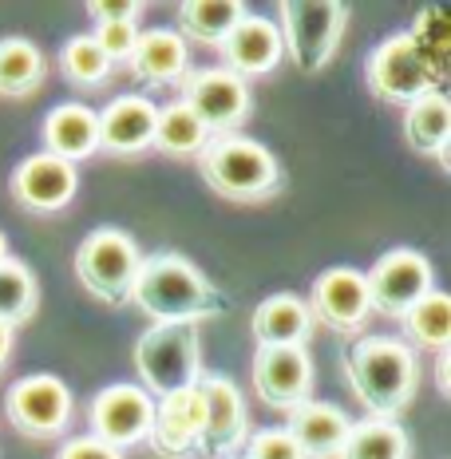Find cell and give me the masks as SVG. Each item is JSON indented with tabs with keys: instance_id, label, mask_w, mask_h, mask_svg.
Returning a JSON list of instances; mask_svg holds the SVG:
<instances>
[{
	"instance_id": "4316f807",
	"label": "cell",
	"mask_w": 451,
	"mask_h": 459,
	"mask_svg": "<svg viewBox=\"0 0 451 459\" xmlns=\"http://www.w3.org/2000/svg\"><path fill=\"white\" fill-rule=\"evenodd\" d=\"M206 143H210V131L198 123V115L190 111L182 100L159 108V115H155V139H151V147H159L162 155L186 159V155H203Z\"/></svg>"
},
{
	"instance_id": "d4e9b609",
	"label": "cell",
	"mask_w": 451,
	"mask_h": 459,
	"mask_svg": "<svg viewBox=\"0 0 451 459\" xmlns=\"http://www.w3.org/2000/svg\"><path fill=\"white\" fill-rule=\"evenodd\" d=\"M337 459H412V439L400 420H360L349 428Z\"/></svg>"
},
{
	"instance_id": "d590c367",
	"label": "cell",
	"mask_w": 451,
	"mask_h": 459,
	"mask_svg": "<svg viewBox=\"0 0 451 459\" xmlns=\"http://www.w3.org/2000/svg\"><path fill=\"white\" fill-rule=\"evenodd\" d=\"M447 368H451V352L444 349L439 352V360H436V377H439V396H447L451 385H447Z\"/></svg>"
},
{
	"instance_id": "d6a6232c",
	"label": "cell",
	"mask_w": 451,
	"mask_h": 459,
	"mask_svg": "<svg viewBox=\"0 0 451 459\" xmlns=\"http://www.w3.org/2000/svg\"><path fill=\"white\" fill-rule=\"evenodd\" d=\"M242 459H305V455L297 452V444L285 428H262V432H254L246 439Z\"/></svg>"
},
{
	"instance_id": "9a60e30c",
	"label": "cell",
	"mask_w": 451,
	"mask_h": 459,
	"mask_svg": "<svg viewBox=\"0 0 451 459\" xmlns=\"http://www.w3.org/2000/svg\"><path fill=\"white\" fill-rule=\"evenodd\" d=\"M75 190H80L75 167L56 155H44V151L21 159V167L13 170V198L24 210H36V214L64 210L75 198Z\"/></svg>"
},
{
	"instance_id": "30bf717a",
	"label": "cell",
	"mask_w": 451,
	"mask_h": 459,
	"mask_svg": "<svg viewBox=\"0 0 451 459\" xmlns=\"http://www.w3.org/2000/svg\"><path fill=\"white\" fill-rule=\"evenodd\" d=\"M4 412L16 432L32 439H52L72 420V388L52 372H32V377H21L8 388Z\"/></svg>"
},
{
	"instance_id": "1f68e13d",
	"label": "cell",
	"mask_w": 451,
	"mask_h": 459,
	"mask_svg": "<svg viewBox=\"0 0 451 459\" xmlns=\"http://www.w3.org/2000/svg\"><path fill=\"white\" fill-rule=\"evenodd\" d=\"M91 40L100 44V52L108 56L111 64L131 60V48L139 40V21H123V24H95Z\"/></svg>"
},
{
	"instance_id": "cb8c5ba5",
	"label": "cell",
	"mask_w": 451,
	"mask_h": 459,
	"mask_svg": "<svg viewBox=\"0 0 451 459\" xmlns=\"http://www.w3.org/2000/svg\"><path fill=\"white\" fill-rule=\"evenodd\" d=\"M246 16L242 0H182L178 4V28L182 40H198V44H214L222 48V40L234 32V24Z\"/></svg>"
},
{
	"instance_id": "52a82bcc",
	"label": "cell",
	"mask_w": 451,
	"mask_h": 459,
	"mask_svg": "<svg viewBox=\"0 0 451 459\" xmlns=\"http://www.w3.org/2000/svg\"><path fill=\"white\" fill-rule=\"evenodd\" d=\"M139 265H143V254L135 238L119 226L91 230L80 242V250H75V273H80L83 290L108 305L131 301V285H135Z\"/></svg>"
},
{
	"instance_id": "e575fe53",
	"label": "cell",
	"mask_w": 451,
	"mask_h": 459,
	"mask_svg": "<svg viewBox=\"0 0 451 459\" xmlns=\"http://www.w3.org/2000/svg\"><path fill=\"white\" fill-rule=\"evenodd\" d=\"M56 459H123V455L115 452V447L100 444L95 436H75V439H68V444H60Z\"/></svg>"
},
{
	"instance_id": "603a6c76",
	"label": "cell",
	"mask_w": 451,
	"mask_h": 459,
	"mask_svg": "<svg viewBox=\"0 0 451 459\" xmlns=\"http://www.w3.org/2000/svg\"><path fill=\"white\" fill-rule=\"evenodd\" d=\"M404 139L416 155H436L444 167H451V103L444 91H428L404 111Z\"/></svg>"
},
{
	"instance_id": "5b68a950",
	"label": "cell",
	"mask_w": 451,
	"mask_h": 459,
	"mask_svg": "<svg viewBox=\"0 0 451 459\" xmlns=\"http://www.w3.org/2000/svg\"><path fill=\"white\" fill-rule=\"evenodd\" d=\"M344 28H349V4L341 0H285L277 32H282V52L293 60V68L317 75L337 56Z\"/></svg>"
},
{
	"instance_id": "9c48e42d",
	"label": "cell",
	"mask_w": 451,
	"mask_h": 459,
	"mask_svg": "<svg viewBox=\"0 0 451 459\" xmlns=\"http://www.w3.org/2000/svg\"><path fill=\"white\" fill-rule=\"evenodd\" d=\"M431 262L412 246H396V250L380 254L372 270H364V290H369L372 313L384 317H404L420 298H428L431 285Z\"/></svg>"
},
{
	"instance_id": "74e56055",
	"label": "cell",
	"mask_w": 451,
	"mask_h": 459,
	"mask_svg": "<svg viewBox=\"0 0 451 459\" xmlns=\"http://www.w3.org/2000/svg\"><path fill=\"white\" fill-rule=\"evenodd\" d=\"M8 257H13V254H8V238H4V234H0V265H4V262H8Z\"/></svg>"
},
{
	"instance_id": "f1b7e54d",
	"label": "cell",
	"mask_w": 451,
	"mask_h": 459,
	"mask_svg": "<svg viewBox=\"0 0 451 459\" xmlns=\"http://www.w3.org/2000/svg\"><path fill=\"white\" fill-rule=\"evenodd\" d=\"M36 305H40V285H36L32 270L16 257L0 265V325L16 329V325L32 321Z\"/></svg>"
},
{
	"instance_id": "8992f818",
	"label": "cell",
	"mask_w": 451,
	"mask_h": 459,
	"mask_svg": "<svg viewBox=\"0 0 451 459\" xmlns=\"http://www.w3.org/2000/svg\"><path fill=\"white\" fill-rule=\"evenodd\" d=\"M364 80L369 91L380 103H416L420 95L439 91V83L447 80L436 64L428 60V52L416 44L412 32H396L388 40H380L364 60Z\"/></svg>"
},
{
	"instance_id": "277c9868",
	"label": "cell",
	"mask_w": 451,
	"mask_h": 459,
	"mask_svg": "<svg viewBox=\"0 0 451 459\" xmlns=\"http://www.w3.org/2000/svg\"><path fill=\"white\" fill-rule=\"evenodd\" d=\"M135 368L143 392L162 400L170 392L195 388L203 372V337L198 325H151L135 341Z\"/></svg>"
},
{
	"instance_id": "e0dca14e",
	"label": "cell",
	"mask_w": 451,
	"mask_h": 459,
	"mask_svg": "<svg viewBox=\"0 0 451 459\" xmlns=\"http://www.w3.org/2000/svg\"><path fill=\"white\" fill-rule=\"evenodd\" d=\"M282 32L265 16L246 13L234 24V32L222 40V60L226 72H234L238 80H254V75H270L282 64Z\"/></svg>"
},
{
	"instance_id": "8fae6325",
	"label": "cell",
	"mask_w": 451,
	"mask_h": 459,
	"mask_svg": "<svg viewBox=\"0 0 451 459\" xmlns=\"http://www.w3.org/2000/svg\"><path fill=\"white\" fill-rule=\"evenodd\" d=\"M198 396H203V408H206L198 455L234 459L249 439V412H246L242 392H238L230 377H203L198 380Z\"/></svg>"
},
{
	"instance_id": "8d00e7d4",
	"label": "cell",
	"mask_w": 451,
	"mask_h": 459,
	"mask_svg": "<svg viewBox=\"0 0 451 459\" xmlns=\"http://www.w3.org/2000/svg\"><path fill=\"white\" fill-rule=\"evenodd\" d=\"M8 357H13V329H8V325H0V368L8 365Z\"/></svg>"
},
{
	"instance_id": "d6986e66",
	"label": "cell",
	"mask_w": 451,
	"mask_h": 459,
	"mask_svg": "<svg viewBox=\"0 0 451 459\" xmlns=\"http://www.w3.org/2000/svg\"><path fill=\"white\" fill-rule=\"evenodd\" d=\"M349 428L352 420L344 416V408L325 404V400H305L290 412L285 432H290V439L305 459H337Z\"/></svg>"
},
{
	"instance_id": "ac0fdd59",
	"label": "cell",
	"mask_w": 451,
	"mask_h": 459,
	"mask_svg": "<svg viewBox=\"0 0 451 459\" xmlns=\"http://www.w3.org/2000/svg\"><path fill=\"white\" fill-rule=\"evenodd\" d=\"M155 115L159 108L147 95H119L103 111H95L100 119V151L111 155H139L155 139Z\"/></svg>"
},
{
	"instance_id": "3957f363",
	"label": "cell",
	"mask_w": 451,
	"mask_h": 459,
	"mask_svg": "<svg viewBox=\"0 0 451 459\" xmlns=\"http://www.w3.org/2000/svg\"><path fill=\"white\" fill-rule=\"evenodd\" d=\"M198 167L206 186L230 203H265L282 190V162L249 135H210Z\"/></svg>"
},
{
	"instance_id": "6da1fadb",
	"label": "cell",
	"mask_w": 451,
	"mask_h": 459,
	"mask_svg": "<svg viewBox=\"0 0 451 459\" xmlns=\"http://www.w3.org/2000/svg\"><path fill=\"white\" fill-rule=\"evenodd\" d=\"M131 301L155 325H203L226 313V293L182 254L143 257Z\"/></svg>"
},
{
	"instance_id": "ba28073f",
	"label": "cell",
	"mask_w": 451,
	"mask_h": 459,
	"mask_svg": "<svg viewBox=\"0 0 451 459\" xmlns=\"http://www.w3.org/2000/svg\"><path fill=\"white\" fill-rule=\"evenodd\" d=\"M182 103L198 115V123L210 135H238V127L249 119L254 91L246 80H238L226 68H195L178 80Z\"/></svg>"
},
{
	"instance_id": "2e32d148",
	"label": "cell",
	"mask_w": 451,
	"mask_h": 459,
	"mask_svg": "<svg viewBox=\"0 0 451 459\" xmlns=\"http://www.w3.org/2000/svg\"><path fill=\"white\" fill-rule=\"evenodd\" d=\"M203 420H206V408H203V396H198V385L170 392V396H162L155 404V420H151L147 439L155 444L159 455L190 459L198 452V439H203Z\"/></svg>"
},
{
	"instance_id": "4dcf8cb0",
	"label": "cell",
	"mask_w": 451,
	"mask_h": 459,
	"mask_svg": "<svg viewBox=\"0 0 451 459\" xmlns=\"http://www.w3.org/2000/svg\"><path fill=\"white\" fill-rule=\"evenodd\" d=\"M447 8L444 4H428L424 13L416 16V24L408 28L412 36H416V44L428 52V60L436 64L439 72L447 75V68H451V21H447Z\"/></svg>"
},
{
	"instance_id": "484cf974",
	"label": "cell",
	"mask_w": 451,
	"mask_h": 459,
	"mask_svg": "<svg viewBox=\"0 0 451 459\" xmlns=\"http://www.w3.org/2000/svg\"><path fill=\"white\" fill-rule=\"evenodd\" d=\"M44 52L32 40H24V36H4L0 40V95H13V100L32 95L44 83Z\"/></svg>"
},
{
	"instance_id": "836d02e7",
	"label": "cell",
	"mask_w": 451,
	"mask_h": 459,
	"mask_svg": "<svg viewBox=\"0 0 451 459\" xmlns=\"http://www.w3.org/2000/svg\"><path fill=\"white\" fill-rule=\"evenodd\" d=\"M88 16L95 24H123V21H139L143 4L139 0H88Z\"/></svg>"
},
{
	"instance_id": "f546056e",
	"label": "cell",
	"mask_w": 451,
	"mask_h": 459,
	"mask_svg": "<svg viewBox=\"0 0 451 459\" xmlns=\"http://www.w3.org/2000/svg\"><path fill=\"white\" fill-rule=\"evenodd\" d=\"M60 68L72 83H80V88H100L111 75L115 64L100 52V44H95L91 36H72V40L60 48Z\"/></svg>"
},
{
	"instance_id": "83f0119b",
	"label": "cell",
	"mask_w": 451,
	"mask_h": 459,
	"mask_svg": "<svg viewBox=\"0 0 451 459\" xmlns=\"http://www.w3.org/2000/svg\"><path fill=\"white\" fill-rule=\"evenodd\" d=\"M400 325H404L412 344L444 352L447 341H451V301H447V293L431 290L428 298H420L404 317H400Z\"/></svg>"
},
{
	"instance_id": "7a4b0ae2",
	"label": "cell",
	"mask_w": 451,
	"mask_h": 459,
	"mask_svg": "<svg viewBox=\"0 0 451 459\" xmlns=\"http://www.w3.org/2000/svg\"><path fill=\"white\" fill-rule=\"evenodd\" d=\"M344 372L372 420H396L412 404L420 380L416 352L396 337H357L344 349Z\"/></svg>"
},
{
	"instance_id": "ffe728a7",
	"label": "cell",
	"mask_w": 451,
	"mask_h": 459,
	"mask_svg": "<svg viewBox=\"0 0 451 459\" xmlns=\"http://www.w3.org/2000/svg\"><path fill=\"white\" fill-rule=\"evenodd\" d=\"M127 68L147 88L178 83L190 72V44L182 40L175 28H147V32H139L135 48H131Z\"/></svg>"
},
{
	"instance_id": "f35d334b",
	"label": "cell",
	"mask_w": 451,
	"mask_h": 459,
	"mask_svg": "<svg viewBox=\"0 0 451 459\" xmlns=\"http://www.w3.org/2000/svg\"><path fill=\"white\" fill-rule=\"evenodd\" d=\"M234 459H242V455H234Z\"/></svg>"
},
{
	"instance_id": "44dd1931",
	"label": "cell",
	"mask_w": 451,
	"mask_h": 459,
	"mask_svg": "<svg viewBox=\"0 0 451 459\" xmlns=\"http://www.w3.org/2000/svg\"><path fill=\"white\" fill-rule=\"evenodd\" d=\"M100 151V119L88 103H56L44 115V155L80 162Z\"/></svg>"
},
{
	"instance_id": "7402d4cb",
	"label": "cell",
	"mask_w": 451,
	"mask_h": 459,
	"mask_svg": "<svg viewBox=\"0 0 451 459\" xmlns=\"http://www.w3.org/2000/svg\"><path fill=\"white\" fill-rule=\"evenodd\" d=\"M254 341L257 349H293V344H305L313 333V317L309 305L297 293H273L254 309Z\"/></svg>"
},
{
	"instance_id": "5bb4252c",
	"label": "cell",
	"mask_w": 451,
	"mask_h": 459,
	"mask_svg": "<svg viewBox=\"0 0 451 459\" xmlns=\"http://www.w3.org/2000/svg\"><path fill=\"white\" fill-rule=\"evenodd\" d=\"M254 388L270 408L293 412L313 400V357L305 344L293 349H257L254 352Z\"/></svg>"
},
{
	"instance_id": "4fadbf2b",
	"label": "cell",
	"mask_w": 451,
	"mask_h": 459,
	"mask_svg": "<svg viewBox=\"0 0 451 459\" xmlns=\"http://www.w3.org/2000/svg\"><path fill=\"white\" fill-rule=\"evenodd\" d=\"M151 420H155V400L139 385H108L91 400V436L115 452L143 444L151 436Z\"/></svg>"
},
{
	"instance_id": "7c38bea8",
	"label": "cell",
	"mask_w": 451,
	"mask_h": 459,
	"mask_svg": "<svg viewBox=\"0 0 451 459\" xmlns=\"http://www.w3.org/2000/svg\"><path fill=\"white\" fill-rule=\"evenodd\" d=\"M305 305H309L313 325H325V329L341 333V337H357L372 317L364 273L352 270V265H333V270H325L313 281Z\"/></svg>"
}]
</instances>
